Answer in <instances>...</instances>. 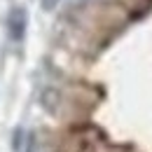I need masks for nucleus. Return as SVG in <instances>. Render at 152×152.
<instances>
[{"label":"nucleus","instance_id":"f257e3e1","mask_svg":"<svg viewBox=\"0 0 152 152\" xmlns=\"http://www.w3.org/2000/svg\"><path fill=\"white\" fill-rule=\"evenodd\" d=\"M5 28H7V38L12 40V42H23L26 31H28V10L23 5H14L7 12Z\"/></svg>","mask_w":152,"mask_h":152},{"label":"nucleus","instance_id":"f03ea898","mask_svg":"<svg viewBox=\"0 0 152 152\" xmlns=\"http://www.w3.org/2000/svg\"><path fill=\"white\" fill-rule=\"evenodd\" d=\"M12 152H35V133L31 129L17 126L12 133Z\"/></svg>","mask_w":152,"mask_h":152},{"label":"nucleus","instance_id":"7ed1b4c3","mask_svg":"<svg viewBox=\"0 0 152 152\" xmlns=\"http://www.w3.org/2000/svg\"><path fill=\"white\" fill-rule=\"evenodd\" d=\"M61 0H40V7L45 10V12H52V10H56V5Z\"/></svg>","mask_w":152,"mask_h":152}]
</instances>
